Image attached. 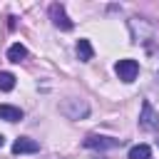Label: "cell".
<instances>
[{
  "label": "cell",
  "mask_w": 159,
  "mask_h": 159,
  "mask_svg": "<svg viewBox=\"0 0 159 159\" xmlns=\"http://www.w3.org/2000/svg\"><path fill=\"white\" fill-rule=\"evenodd\" d=\"M77 57H80L82 62L92 60V45H89V40H80V42H77Z\"/></svg>",
  "instance_id": "9c48e42d"
},
{
  "label": "cell",
  "mask_w": 159,
  "mask_h": 159,
  "mask_svg": "<svg viewBox=\"0 0 159 159\" xmlns=\"http://www.w3.org/2000/svg\"><path fill=\"white\" fill-rule=\"evenodd\" d=\"M50 17H52V22H55V27H60V30H72V20L67 17V12H65V7L62 5H50Z\"/></svg>",
  "instance_id": "277c9868"
},
{
  "label": "cell",
  "mask_w": 159,
  "mask_h": 159,
  "mask_svg": "<svg viewBox=\"0 0 159 159\" xmlns=\"http://www.w3.org/2000/svg\"><path fill=\"white\" fill-rule=\"evenodd\" d=\"M122 139H112V137H99V134H89L84 139V147L87 149H112V147H119Z\"/></svg>",
  "instance_id": "3957f363"
},
{
  "label": "cell",
  "mask_w": 159,
  "mask_h": 159,
  "mask_svg": "<svg viewBox=\"0 0 159 159\" xmlns=\"http://www.w3.org/2000/svg\"><path fill=\"white\" fill-rule=\"evenodd\" d=\"M129 159H152L149 144H134V147L129 149Z\"/></svg>",
  "instance_id": "ba28073f"
},
{
  "label": "cell",
  "mask_w": 159,
  "mask_h": 159,
  "mask_svg": "<svg viewBox=\"0 0 159 159\" xmlns=\"http://www.w3.org/2000/svg\"><path fill=\"white\" fill-rule=\"evenodd\" d=\"M2 144H5V137H2V134H0V147H2Z\"/></svg>",
  "instance_id": "8fae6325"
},
{
  "label": "cell",
  "mask_w": 159,
  "mask_h": 159,
  "mask_svg": "<svg viewBox=\"0 0 159 159\" xmlns=\"http://www.w3.org/2000/svg\"><path fill=\"white\" fill-rule=\"evenodd\" d=\"M37 149H40V144L32 142V139H27V137L15 139V144H12V152H15V154H35Z\"/></svg>",
  "instance_id": "5b68a950"
},
{
  "label": "cell",
  "mask_w": 159,
  "mask_h": 159,
  "mask_svg": "<svg viewBox=\"0 0 159 159\" xmlns=\"http://www.w3.org/2000/svg\"><path fill=\"white\" fill-rule=\"evenodd\" d=\"M157 144H159V139H157Z\"/></svg>",
  "instance_id": "7c38bea8"
},
{
  "label": "cell",
  "mask_w": 159,
  "mask_h": 159,
  "mask_svg": "<svg viewBox=\"0 0 159 159\" xmlns=\"http://www.w3.org/2000/svg\"><path fill=\"white\" fill-rule=\"evenodd\" d=\"M114 72H117V77L122 82H132L139 75V65H137V60H119L117 67H114Z\"/></svg>",
  "instance_id": "6da1fadb"
},
{
  "label": "cell",
  "mask_w": 159,
  "mask_h": 159,
  "mask_svg": "<svg viewBox=\"0 0 159 159\" xmlns=\"http://www.w3.org/2000/svg\"><path fill=\"white\" fill-rule=\"evenodd\" d=\"M27 57V50H25V45H20V42H15L10 50H7V60L10 62H22Z\"/></svg>",
  "instance_id": "52a82bcc"
},
{
  "label": "cell",
  "mask_w": 159,
  "mask_h": 159,
  "mask_svg": "<svg viewBox=\"0 0 159 159\" xmlns=\"http://www.w3.org/2000/svg\"><path fill=\"white\" fill-rule=\"evenodd\" d=\"M0 119H5V122H20L22 119V109L12 107V104H0Z\"/></svg>",
  "instance_id": "8992f818"
},
{
  "label": "cell",
  "mask_w": 159,
  "mask_h": 159,
  "mask_svg": "<svg viewBox=\"0 0 159 159\" xmlns=\"http://www.w3.org/2000/svg\"><path fill=\"white\" fill-rule=\"evenodd\" d=\"M139 124L144 129H159V114L154 112V107L144 99L142 102V114H139Z\"/></svg>",
  "instance_id": "7a4b0ae2"
},
{
  "label": "cell",
  "mask_w": 159,
  "mask_h": 159,
  "mask_svg": "<svg viewBox=\"0 0 159 159\" xmlns=\"http://www.w3.org/2000/svg\"><path fill=\"white\" fill-rule=\"evenodd\" d=\"M15 87V75H10V72H0V89L2 92H10Z\"/></svg>",
  "instance_id": "30bf717a"
}]
</instances>
